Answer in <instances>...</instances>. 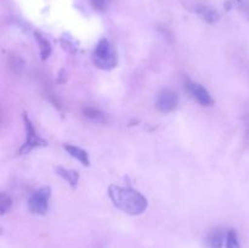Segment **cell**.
I'll list each match as a JSON object with an SVG mask.
<instances>
[{
  "label": "cell",
  "mask_w": 249,
  "mask_h": 248,
  "mask_svg": "<svg viewBox=\"0 0 249 248\" xmlns=\"http://www.w3.org/2000/svg\"><path fill=\"white\" fill-rule=\"evenodd\" d=\"M108 196L117 208L130 215H139L147 209V199L130 187L112 185L108 189Z\"/></svg>",
  "instance_id": "1"
},
{
  "label": "cell",
  "mask_w": 249,
  "mask_h": 248,
  "mask_svg": "<svg viewBox=\"0 0 249 248\" xmlns=\"http://www.w3.org/2000/svg\"><path fill=\"white\" fill-rule=\"evenodd\" d=\"M94 63L101 70H112L117 66V56L107 39H101L96 45L92 56Z\"/></svg>",
  "instance_id": "2"
},
{
  "label": "cell",
  "mask_w": 249,
  "mask_h": 248,
  "mask_svg": "<svg viewBox=\"0 0 249 248\" xmlns=\"http://www.w3.org/2000/svg\"><path fill=\"white\" fill-rule=\"evenodd\" d=\"M50 199V189L43 187L34 192L28 199V208L33 214H45Z\"/></svg>",
  "instance_id": "3"
},
{
  "label": "cell",
  "mask_w": 249,
  "mask_h": 248,
  "mask_svg": "<svg viewBox=\"0 0 249 248\" xmlns=\"http://www.w3.org/2000/svg\"><path fill=\"white\" fill-rule=\"evenodd\" d=\"M24 122H26V131H27V138H26V142L24 145L19 148L18 152L21 155H24V153H29L33 148L38 147V146L43 145L44 142L38 135H36V130H34L33 125H32L31 121L28 119V117L24 116Z\"/></svg>",
  "instance_id": "4"
},
{
  "label": "cell",
  "mask_w": 249,
  "mask_h": 248,
  "mask_svg": "<svg viewBox=\"0 0 249 248\" xmlns=\"http://www.w3.org/2000/svg\"><path fill=\"white\" fill-rule=\"evenodd\" d=\"M179 104V96L173 90H164L157 99V107L160 112H172Z\"/></svg>",
  "instance_id": "5"
},
{
  "label": "cell",
  "mask_w": 249,
  "mask_h": 248,
  "mask_svg": "<svg viewBox=\"0 0 249 248\" xmlns=\"http://www.w3.org/2000/svg\"><path fill=\"white\" fill-rule=\"evenodd\" d=\"M187 91L192 95V97L197 100L202 106H209V105L213 104V99H212L211 94L208 92V90L206 88L202 87L198 83L189 82L186 84Z\"/></svg>",
  "instance_id": "6"
},
{
  "label": "cell",
  "mask_w": 249,
  "mask_h": 248,
  "mask_svg": "<svg viewBox=\"0 0 249 248\" xmlns=\"http://www.w3.org/2000/svg\"><path fill=\"white\" fill-rule=\"evenodd\" d=\"M228 233V232H226ZM226 233L223 230H214L207 236L206 246L208 248H223L226 242Z\"/></svg>",
  "instance_id": "7"
},
{
  "label": "cell",
  "mask_w": 249,
  "mask_h": 248,
  "mask_svg": "<svg viewBox=\"0 0 249 248\" xmlns=\"http://www.w3.org/2000/svg\"><path fill=\"white\" fill-rule=\"evenodd\" d=\"M197 14H198L204 21L208 22V23H214V22H216L219 19L218 12L214 9H212V7L206 6V5H199V6H197Z\"/></svg>",
  "instance_id": "8"
},
{
  "label": "cell",
  "mask_w": 249,
  "mask_h": 248,
  "mask_svg": "<svg viewBox=\"0 0 249 248\" xmlns=\"http://www.w3.org/2000/svg\"><path fill=\"white\" fill-rule=\"evenodd\" d=\"M65 150L70 153L72 157H74L75 159H78L79 162H82L84 165H89L90 160L89 157H88V153L85 152L84 150H82L80 147H77V146L72 145H65Z\"/></svg>",
  "instance_id": "9"
},
{
  "label": "cell",
  "mask_w": 249,
  "mask_h": 248,
  "mask_svg": "<svg viewBox=\"0 0 249 248\" xmlns=\"http://www.w3.org/2000/svg\"><path fill=\"white\" fill-rule=\"evenodd\" d=\"M57 174L61 175L65 180H67L72 186H75L79 180V174L74 170H71V169H65V168H57Z\"/></svg>",
  "instance_id": "10"
},
{
  "label": "cell",
  "mask_w": 249,
  "mask_h": 248,
  "mask_svg": "<svg viewBox=\"0 0 249 248\" xmlns=\"http://www.w3.org/2000/svg\"><path fill=\"white\" fill-rule=\"evenodd\" d=\"M36 41H38V44H39V48H40L41 57H43V60H46V58H48L51 53L50 43H49V41L46 40L43 35H40V34H38V33L36 34Z\"/></svg>",
  "instance_id": "11"
},
{
  "label": "cell",
  "mask_w": 249,
  "mask_h": 248,
  "mask_svg": "<svg viewBox=\"0 0 249 248\" xmlns=\"http://www.w3.org/2000/svg\"><path fill=\"white\" fill-rule=\"evenodd\" d=\"M225 248H241L240 240H238L237 232L235 230H229L226 233Z\"/></svg>",
  "instance_id": "12"
},
{
  "label": "cell",
  "mask_w": 249,
  "mask_h": 248,
  "mask_svg": "<svg viewBox=\"0 0 249 248\" xmlns=\"http://www.w3.org/2000/svg\"><path fill=\"white\" fill-rule=\"evenodd\" d=\"M111 2L112 0H90L91 6L97 11H105L106 9H108Z\"/></svg>",
  "instance_id": "13"
},
{
  "label": "cell",
  "mask_w": 249,
  "mask_h": 248,
  "mask_svg": "<svg viewBox=\"0 0 249 248\" xmlns=\"http://www.w3.org/2000/svg\"><path fill=\"white\" fill-rule=\"evenodd\" d=\"M85 116L89 117V118H91L92 121H97V122H101L104 121V113L102 112H100L99 109L96 108H87L84 111Z\"/></svg>",
  "instance_id": "14"
},
{
  "label": "cell",
  "mask_w": 249,
  "mask_h": 248,
  "mask_svg": "<svg viewBox=\"0 0 249 248\" xmlns=\"http://www.w3.org/2000/svg\"><path fill=\"white\" fill-rule=\"evenodd\" d=\"M0 201H1V203H0L1 213L5 214L7 211H9L10 207H11V198H10V197H7L6 195L2 194L1 195V198H0Z\"/></svg>",
  "instance_id": "15"
},
{
  "label": "cell",
  "mask_w": 249,
  "mask_h": 248,
  "mask_svg": "<svg viewBox=\"0 0 249 248\" xmlns=\"http://www.w3.org/2000/svg\"><path fill=\"white\" fill-rule=\"evenodd\" d=\"M241 9H242V11L245 12L246 16L249 18V1H243L242 5H241Z\"/></svg>",
  "instance_id": "16"
}]
</instances>
